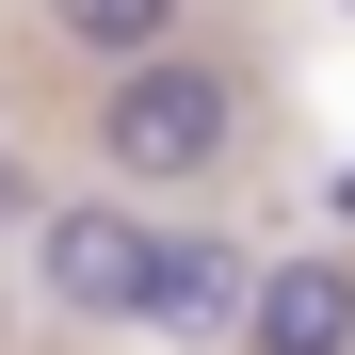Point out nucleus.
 <instances>
[{"label": "nucleus", "mask_w": 355, "mask_h": 355, "mask_svg": "<svg viewBox=\"0 0 355 355\" xmlns=\"http://www.w3.org/2000/svg\"><path fill=\"white\" fill-rule=\"evenodd\" d=\"M17 226H49V194H33V162L0 146V243H17Z\"/></svg>", "instance_id": "obj_6"}, {"label": "nucleus", "mask_w": 355, "mask_h": 355, "mask_svg": "<svg viewBox=\"0 0 355 355\" xmlns=\"http://www.w3.org/2000/svg\"><path fill=\"white\" fill-rule=\"evenodd\" d=\"M33 291H49L65 323H146V307H162V226H146L130 194H49Z\"/></svg>", "instance_id": "obj_2"}, {"label": "nucleus", "mask_w": 355, "mask_h": 355, "mask_svg": "<svg viewBox=\"0 0 355 355\" xmlns=\"http://www.w3.org/2000/svg\"><path fill=\"white\" fill-rule=\"evenodd\" d=\"M226 146H243V65H210V49H146V65L97 81V162H113V194H194Z\"/></svg>", "instance_id": "obj_1"}, {"label": "nucleus", "mask_w": 355, "mask_h": 355, "mask_svg": "<svg viewBox=\"0 0 355 355\" xmlns=\"http://www.w3.org/2000/svg\"><path fill=\"white\" fill-rule=\"evenodd\" d=\"M243 355H355V259H259Z\"/></svg>", "instance_id": "obj_4"}, {"label": "nucleus", "mask_w": 355, "mask_h": 355, "mask_svg": "<svg viewBox=\"0 0 355 355\" xmlns=\"http://www.w3.org/2000/svg\"><path fill=\"white\" fill-rule=\"evenodd\" d=\"M33 17L113 81V65H146V49H178V17H194V0H33Z\"/></svg>", "instance_id": "obj_5"}, {"label": "nucleus", "mask_w": 355, "mask_h": 355, "mask_svg": "<svg viewBox=\"0 0 355 355\" xmlns=\"http://www.w3.org/2000/svg\"><path fill=\"white\" fill-rule=\"evenodd\" d=\"M243 307H259V259L226 243V226H162V339H194V355H243Z\"/></svg>", "instance_id": "obj_3"}]
</instances>
